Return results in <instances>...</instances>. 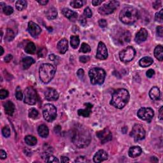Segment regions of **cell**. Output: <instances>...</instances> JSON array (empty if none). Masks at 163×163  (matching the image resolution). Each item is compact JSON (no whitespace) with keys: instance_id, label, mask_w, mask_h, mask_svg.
Wrapping results in <instances>:
<instances>
[{"instance_id":"cell-50","label":"cell","mask_w":163,"mask_h":163,"mask_svg":"<svg viewBox=\"0 0 163 163\" xmlns=\"http://www.w3.org/2000/svg\"><path fill=\"white\" fill-rule=\"evenodd\" d=\"M155 74V72L153 70H152V69H150L148 70L147 71V73H146V75L147 76V77H149V78H152L153 77V76Z\"/></svg>"},{"instance_id":"cell-30","label":"cell","mask_w":163,"mask_h":163,"mask_svg":"<svg viewBox=\"0 0 163 163\" xmlns=\"http://www.w3.org/2000/svg\"><path fill=\"white\" fill-rule=\"evenodd\" d=\"M46 14V17L50 20L54 19L58 16V12H57V10L54 8V7H51V8L48 9L47 12H45Z\"/></svg>"},{"instance_id":"cell-60","label":"cell","mask_w":163,"mask_h":163,"mask_svg":"<svg viewBox=\"0 0 163 163\" xmlns=\"http://www.w3.org/2000/svg\"><path fill=\"white\" fill-rule=\"evenodd\" d=\"M38 3L40 4L41 5H46L48 3V1H46V0H41V1H38Z\"/></svg>"},{"instance_id":"cell-13","label":"cell","mask_w":163,"mask_h":163,"mask_svg":"<svg viewBox=\"0 0 163 163\" xmlns=\"http://www.w3.org/2000/svg\"><path fill=\"white\" fill-rule=\"evenodd\" d=\"M96 135L102 143H105L112 140V132L107 127L104 129L103 130L98 131Z\"/></svg>"},{"instance_id":"cell-9","label":"cell","mask_w":163,"mask_h":163,"mask_svg":"<svg viewBox=\"0 0 163 163\" xmlns=\"http://www.w3.org/2000/svg\"><path fill=\"white\" fill-rule=\"evenodd\" d=\"M119 6V2L117 1H110L107 3L103 5L98 9V12L103 16L109 15L112 14L114 11L118 8Z\"/></svg>"},{"instance_id":"cell-58","label":"cell","mask_w":163,"mask_h":163,"mask_svg":"<svg viewBox=\"0 0 163 163\" xmlns=\"http://www.w3.org/2000/svg\"><path fill=\"white\" fill-rule=\"evenodd\" d=\"M159 119L161 120H162L163 119V107H161L160 109H159Z\"/></svg>"},{"instance_id":"cell-24","label":"cell","mask_w":163,"mask_h":163,"mask_svg":"<svg viewBox=\"0 0 163 163\" xmlns=\"http://www.w3.org/2000/svg\"><path fill=\"white\" fill-rule=\"evenodd\" d=\"M4 107L6 114L10 116H12L14 114L15 111V105L12 101H7L4 104Z\"/></svg>"},{"instance_id":"cell-55","label":"cell","mask_w":163,"mask_h":163,"mask_svg":"<svg viewBox=\"0 0 163 163\" xmlns=\"http://www.w3.org/2000/svg\"><path fill=\"white\" fill-rule=\"evenodd\" d=\"M80 24H82L83 26H85L86 24H87V21H86V19L84 18V17H82L80 19Z\"/></svg>"},{"instance_id":"cell-43","label":"cell","mask_w":163,"mask_h":163,"mask_svg":"<svg viewBox=\"0 0 163 163\" xmlns=\"http://www.w3.org/2000/svg\"><path fill=\"white\" fill-rule=\"evenodd\" d=\"M84 14L85 17L87 18H90L93 16V13L91 10L90 9V8L89 7H87V8L85 9L84 12Z\"/></svg>"},{"instance_id":"cell-25","label":"cell","mask_w":163,"mask_h":163,"mask_svg":"<svg viewBox=\"0 0 163 163\" xmlns=\"http://www.w3.org/2000/svg\"><path fill=\"white\" fill-rule=\"evenodd\" d=\"M38 135L41 137L47 138L49 133L48 128L44 124L40 125L38 128Z\"/></svg>"},{"instance_id":"cell-7","label":"cell","mask_w":163,"mask_h":163,"mask_svg":"<svg viewBox=\"0 0 163 163\" xmlns=\"http://www.w3.org/2000/svg\"><path fill=\"white\" fill-rule=\"evenodd\" d=\"M43 115L45 120L51 122L57 117V109L52 104H46L43 109Z\"/></svg>"},{"instance_id":"cell-35","label":"cell","mask_w":163,"mask_h":163,"mask_svg":"<svg viewBox=\"0 0 163 163\" xmlns=\"http://www.w3.org/2000/svg\"><path fill=\"white\" fill-rule=\"evenodd\" d=\"M15 37V34L12 29L8 28L6 29V35H5V40L8 41H12Z\"/></svg>"},{"instance_id":"cell-19","label":"cell","mask_w":163,"mask_h":163,"mask_svg":"<svg viewBox=\"0 0 163 163\" xmlns=\"http://www.w3.org/2000/svg\"><path fill=\"white\" fill-rule=\"evenodd\" d=\"M62 14L64 17H66L72 22L75 21L78 17L77 13L73 12V11L68 8H64L62 10Z\"/></svg>"},{"instance_id":"cell-32","label":"cell","mask_w":163,"mask_h":163,"mask_svg":"<svg viewBox=\"0 0 163 163\" xmlns=\"http://www.w3.org/2000/svg\"><path fill=\"white\" fill-rule=\"evenodd\" d=\"M25 142L29 146L36 145L37 143V139L35 136L31 135H28L25 137Z\"/></svg>"},{"instance_id":"cell-59","label":"cell","mask_w":163,"mask_h":163,"mask_svg":"<svg viewBox=\"0 0 163 163\" xmlns=\"http://www.w3.org/2000/svg\"><path fill=\"white\" fill-rule=\"evenodd\" d=\"M56 59H58V57L55 56L54 54H51L49 56V59L52 61H56Z\"/></svg>"},{"instance_id":"cell-51","label":"cell","mask_w":163,"mask_h":163,"mask_svg":"<svg viewBox=\"0 0 163 163\" xmlns=\"http://www.w3.org/2000/svg\"><path fill=\"white\" fill-rule=\"evenodd\" d=\"M161 6V1H156L153 3V7L155 9L157 10Z\"/></svg>"},{"instance_id":"cell-57","label":"cell","mask_w":163,"mask_h":163,"mask_svg":"<svg viewBox=\"0 0 163 163\" xmlns=\"http://www.w3.org/2000/svg\"><path fill=\"white\" fill-rule=\"evenodd\" d=\"M61 162H63V163L69 162H70V159H68L67 157L62 156L61 157Z\"/></svg>"},{"instance_id":"cell-36","label":"cell","mask_w":163,"mask_h":163,"mask_svg":"<svg viewBox=\"0 0 163 163\" xmlns=\"http://www.w3.org/2000/svg\"><path fill=\"white\" fill-rule=\"evenodd\" d=\"M70 5L74 9H79L84 5V2L81 0H74L70 2Z\"/></svg>"},{"instance_id":"cell-3","label":"cell","mask_w":163,"mask_h":163,"mask_svg":"<svg viewBox=\"0 0 163 163\" xmlns=\"http://www.w3.org/2000/svg\"><path fill=\"white\" fill-rule=\"evenodd\" d=\"M139 12L138 10L132 6L125 7L121 11L119 19L121 22L125 24H132L138 21Z\"/></svg>"},{"instance_id":"cell-11","label":"cell","mask_w":163,"mask_h":163,"mask_svg":"<svg viewBox=\"0 0 163 163\" xmlns=\"http://www.w3.org/2000/svg\"><path fill=\"white\" fill-rule=\"evenodd\" d=\"M131 136L136 142L142 140L145 137V131L141 124H135L132 129Z\"/></svg>"},{"instance_id":"cell-45","label":"cell","mask_w":163,"mask_h":163,"mask_svg":"<svg viewBox=\"0 0 163 163\" xmlns=\"http://www.w3.org/2000/svg\"><path fill=\"white\" fill-rule=\"evenodd\" d=\"M79 60L82 63H87L90 61V57L86 56H82L80 57Z\"/></svg>"},{"instance_id":"cell-20","label":"cell","mask_w":163,"mask_h":163,"mask_svg":"<svg viewBox=\"0 0 163 163\" xmlns=\"http://www.w3.org/2000/svg\"><path fill=\"white\" fill-rule=\"evenodd\" d=\"M84 105L85 106V108L78 110V114L80 116H82L84 117H89L90 113H91L93 105L89 103H85Z\"/></svg>"},{"instance_id":"cell-10","label":"cell","mask_w":163,"mask_h":163,"mask_svg":"<svg viewBox=\"0 0 163 163\" xmlns=\"http://www.w3.org/2000/svg\"><path fill=\"white\" fill-rule=\"evenodd\" d=\"M38 100L37 94L36 90L31 87H28L24 90V103L34 105L36 103Z\"/></svg>"},{"instance_id":"cell-16","label":"cell","mask_w":163,"mask_h":163,"mask_svg":"<svg viewBox=\"0 0 163 163\" xmlns=\"http://www.w3.org/2000/svg\"><path fill=\"white\" fill-rule=\"evenodd\" d=\"M108 157V154L106 151L103 150H98L97 152L94 155L93 160L94 162L99 163L105 160H107Z\"/></svg>"},{"instance_id":"cell-12","label":"cell","mask_w":163,"mask_h":163,"mask_svg":"<svg viewBox=\"0 0 163 163\" xmlns=\"http://www.w3.org/2000/svg\"><path fill=\"white\" fill-rule=\"evenodd\" d=\"M137 115L140 119L150 122L154 116V112L150 108H142L138 111Z\"/></svg>"},{"instance_id":"cell-46","label":"cell","mask_w":163,"mask_h":163,"mask_svg":"<svg viewBox=\"0 0 163 163\" xmlns=\"http://www.w3.org/2000/svg\"><path fill=\"white\" fill-rule=\"evenodd\" d=\"M76 162H89L87 158L85 157L84 156H80L78 157H77V159L75 160Z\"/></svg>"},{"instance_id":"cell-41","label":"cell","mask_w":163,"mask_h":163,"mask_svg":"<svg viewBox=\"0 0 163 163\" xmlns=\"http://www.w3.org/2000/svg\"><path fill=\"white\" fill-rule=\"evenodd\" d=\"M10 130L9 126H5L2 130V134L5 138H9L10 136Z\"/></svg>"},{"instance_id":"cell-8","label":"cell","mask_w":163,"mask_h":163,"mask_svg":"<svg viewBox=\"0 0 163 163\" xmlns=\"http://www.w3.org/2000/svg\"><path fill=\"white\" fill-rule=\"evenodd\" d=\"M135 55V49L132 47L129 46L120 51L119 54V58L121 61L124 63H129L134 59Z\"/></svg>"},{"instance_id":"cell-53","label":"cell","mask_w":163,"mask_h":163,"mask_svg":"<svg viewBox=\"0 0 163 163\" xmlns=\"http://www.w3.org/2000/svg\"><path fill=\"white\" fill-rule=\"evenodd\" d=\"M6 157H7V155H6V152L3 150H0V157H1V159H5L6 158Z\"/></svg>"},{"instance_id":"cell-42","label":"cell","mask_w":163,"mask_h":163,"mask_svg":"<svg viewBox=\"0 0 163 163\" xmlns=\"http://www.w3.org/2000/svg\"><path fill=\"white\" fill-rule=\"evenodd\" d=\"M9 96V91L6 89H1L0 90V99L4 100Z\"/></svg>"},{"instance_id":"cell-14","label":"cell","mask_w":163,"mask_h":163,"mask_svg":"<svg viewBox=\"0 0 163 163\" xmlns=\"http://www.w3.org/2000/svg\"><path fill=\"white\" fill-rule=\"evenodd\" d=\"M96 58L100 60H105L108 58V51L105 44L100 41L98 44Z\"/></svg>"},{"instance_id":"cell-17","label":"cell","mask_w":163,"mask_h":163,"mask_svg":"<svg viewBox=\"0 0 163 163\" xmlns=\"http://www.w3.org/2000/svg\"><path fill=\"white\" fill-rule=\"evenodd\" d=\"M45 96L48 101H56L59 98V94L56 89L48 88L45 92Z\"/></svg>"},{"instance_id":"cell-49","label":"cell","mask_w":163,"mask_h":163,"mask_svg":"<svg viewBox=\"0 0 163 163\" xmlns=\"http://www.w3.org/2000/svg\"><path fill=\"white\" fill-rule=\"evenodd\" d=\"M16 98L18 100H22L23 98V94H22L21 90H17L16 94Z\"/></svg>"},{"instance_id":"cell-61","label":"cell","mask_w":163,"mask_h":163,"mask_svg":"<svg viewBox=\"0 0 163 163\" xmlns=\"http://www.w3.org/2000/svg\"><path fill=\"white\" fill-rule=\"evenodd\" d=\"M0 48H1V53H0V55L2 56L3 54V53H4V49H3V48L1 46L0 47Z\"/></svg>"},{"instance_id":"cell-52","label":"cell","mask_w":163,"mask_h":163,"mask_svg":"<svg viewBox=\"0 0 163 163\" xmlns=\"http://www.w3.org/2000/svg\"><path fill=\"white\" fill-rule=\"evenodd\" d=\"M77 76L80 78H82L84 76V71L83 69H80L77 71Z\"/></svg>"},{"instance_id":"cell-2","label":"cell","mask_w":163,"mask_h":163,"mask_svg":"<svg viewBox=\"0 0 163 163\" xmlns=\"http://www.w3.org/2000/svg\"><path fill=\"white\" fill-rule=\"evenodd\" d=\"M130 98V95L127 90L118 89L112 94L110 104L116 108L122 109L127 104Z\"/></svg>"},{"instance_id":"cell-1","label":"cell","mask_w":163,"mask_h":163,"mask_svg":"<svg viewBox=\"0 0 163 163\" xmlns=\"http://www.w3.org/2000/svg\"><path fill=\"white\" fill-rule=\"evenodd\" d=\"M71 141L78 148L88 147L91 141V135L89 130L83 125L77 124L72 130Z\"/></svg>"},{"instance_id":"cell-47","label":"cell","mask_w":163,"mask_h":163,"mask_svg":"<svg viewBox=\"0 0 163 163\" xmlns=\"http://www.w3.org/2000/svg\"><path fill=\"white\" fill-rule=\"evenodd\" d=\"M98 23H99L100 26L102 28H106L107 26V22L105 19H100L99 22H98Z\"/></svg>"},{"instance_id":"cell-40","label":"cell","mask_w":163,"mask_h":163,"mask_svg":"<svg viewBox=\"0 0 163 163\" xmlns=\"http://www.w3.org/2000/svg\"><path fill=\"white\" fill-rule=\"evenodd\" d=\"M162 13H163V9H161L159 12L155 14V19L157 22H160V23H162Z\"/></svg>"},{"instance_id":"cell-21","label":"cell","mask_w":163,"mask_h":163,"mask_svg":"<svg viewBox=\"0 0 163 163\" xmlns=\"http://www.w3.org/2000/svg\"><path fill=\"white\" fill-rule=\"evenodd\" d=\"M57 48L60 54H65L68 49V41L66 38H63L61 40L57 45Z\"/></svg>"},{"instance_id":"cell-48","label":"cell","mask_w":163,"mask_h":163,"mask_svg":"<svg viewBox=\"0 0 163 163\" xmlns=\"http://www.w3.org/2000/svg\"><path fill=\"white\" fill-rule=\"evenodd\" d=\"M157 35L159 37H162L163 36V27L162 26H158L157 28Z\"/></svg>"},{"instance_id":"cell-39","label":"cell","mask_w":163,"mask_h":163,"mask_svg":"<svg viewBox=\"0 0 163 163\" xmlns=\"http://www.w3.org/2000/svg\"><path fill=\"white\" fill-rule=\"evenodd\" d=\"M3 12L6 16H10L14 12V9L10 6H5L3 9Z\"/></svg>"},{"instance_id":"cell-15","label":"cell","mask_w":163,"mask_h":163,"mask_svg":"<svg viewBox=\"0 0 163 163\" xmlns=\"http://www.w3.org/2000/svg\"><path fill=\"white\" fill-rule=\"evenodd\" d=\"M28 30L29 33L33 37H36L38 35H40L41 31L40 26L32 21L29 22Z\"/></svg>"},{"instance_id":"cell-31","label":"cell","mask_w":163,"mask_h":163,"mask_svg":"<svg viewBox=\"0 0 163 163\" xmlns=\"http://www.w3.org/2000/svg\"><path fill=\"white\" fill-rule=\"evenodd\" d=\"M36 48L33 42L28 43L25 47V52L29 54H34L36 52Z\"/></svg>"},{"instance_id":"cell-28","label":"cell","mask_w":163,"mask_h":163,"mask_svg":"<svg viewBox=\"0 0 163 163\" xmlns=\"http://www.w3.org/2000/svg\"><path fill=\"white\" fill-rule=\"evenodd\" d=\"M154 56L155 58L159 61H162L163 59V48L161 45H157L154 50Z\"/></svg>"},{"instance_id":"cell-6","label":"cell","mask_w":163,"mask_h":163,"mask_svg":"<svg viewBox=\"0 0 163 163\" xmlns=\"http://www.w3.org/2000/svg\"><path fill=\"white\" fill-rule=\"evenodd\" d=\"M89 76L93 85H101L105 80L106 72L102 68H93L89 70Z\"/></svg>"},{"instance_id":"cell-44","label":"cell","mask_w":163,"mask_h":163,"mask_svg":"<svg viewBox=\"0 0 163 163\" xmlns=\"http://www.w3.org/2000/svg\"><path fill=\"white\" fill-rule=\"evenodd\" d=\"M47 50L45 48H43L40 49V50L38 52V56L40 58H43L45 57V56L47 54Z\"/></svg>"},{"instance_id":"cell-33","label":"cell","mask_w":163,"mask_h":163,"mask_svg":"<svg viewBox=\"0 0 163 163\" xmlns=\"http://www.w3.org/2000/svg\"><path fill=\"white\" fill-rule=\"evenodd\" d=\"M28 5V3L26 1H24V0H19L16 3V9L19 10V11H22L24 9H26Z\"/></svg>"},{"instance_id":"cell-26","label":"cell","mask_w":163,"mask_h":163,"mask_svg":"<svg viewBox=\"0 0 163 163\" xmlns=\"http://www.w3.org/2000/svg\"><path fill=\"white\" fill-rule=\"evenodd\" d=\"M154 61L153 59L150 58V57H144L142 59L140 60L139 64L140 66L143 68H147L148 66H150L153 63Z\"/></svg>"},{"instance_id":"cell-23","label":"cell","mask_w":163,"mask_h":163,"mask_svg":"<svg viewBox=\"0 0 163 163\" xmlns=\"http://www.w3.org/2000/svg\"><path fill=\"white\" fill-rule=\"evenodd\" d=\"M149 96L150 99L154 101L159 100V98H160L161 96V92L157 87H153V88L150 89L149 92Z\"/></svg>"},{"instance_id":"cell-54","label":"cell","mask_w":163,"mask_h":163,"mask_svg":"<svg viewBox=\"0 0 163 163\" xmlns=\"http://www.w3.org/2000/svg\"><path fill=\"white\" fill-rule=\"evenodd\" d=\"M12 58H13L12 55L8 54L6 56H5V61L6 63H9V62H10V61H12Z\"/></svg>"},{"instance_id":"cell-4","label":"cell","mask_w":163,"mask_h":163,"mask_svg":"<svg viewBox=\"0 0 163 163\" xmlns=\"http://www.w3.org/2000/svg\"><path fill=\"white\" fill-rule=\"evenodd\" d=\"M56 71V67L51 64H41L39 69L40 80L44 84H48L54 78Z\"/></svg>"},{"instance_id":"cell-18","label":"cell","mask_w":163,"mask_h":163,"mask_svg":"<svg viewBox=\"0 0 163 163\" xmlns=\"http://www.w3.org/2000/svg\"><path fill=\"white\" fill-rule=\"evenodd\" d=\"M148 37V32L145 28H142L136 33L135 36V41L137 43H142L145 41Z\"/></svg>"},{"instance_id":"cell-22","label":"cell","mask_w":163,"mask_h":163,"mask_svg":"<svg viewBox=\"0 0 163 163\" xmlns=\"http://www.w3.org/2000/svg\"><path fill=\"white\" fill-rule=\"evenodd\" d=\"M142 153V150L141 148L138 146L131 147L128 152V154L130 157L135 158L140 156Z\"/></svg>"},{"instance_id":"cell-27","label":"cell","mask_w":163,"mask_h":163,"mask_svg":"<svg viewBox=\"0 0 163 163\" xmlns=\"http://www.w3.org/2000/svg\"><path fill=\"white\" fill-rule=\"evenodd\" d=\"M35 63V60L31 58V57H26V58H24L22 61V67H23L24 70H27Z\"/></svg>"},{"instance_id":"cell-29","label":"cell","mask_w":163,"mask_h":163,"mask_svg":"<svg viewBox=\"0 0 163 163\" xmlns=\"http://www.w3.org/2000/svg\"><path fill=\"white\" fill-rule=\"evenodd\" d=\"M41 157H42V158L45 159V161L47 162H59L58 158L54 156V155H51L48 152H44L42 155H41Z\"/></svg>"},{"instance_id":"cell-38","label":"cell","mask_w":163,"mask_h":163,"mask_svg":"<svg viewBox=\"0 0 163 163\" xmlns=\"http://www.w3.org/2000/svg\"><path fill=\"white\" fill-rule=\"evenodd\" d=\"M39 115V113L35 108H31V110H29V117L30 118L36 119L38 118V117Z\"/></svg>"},{"instance_id":"cell-37","label":"cell","mask_w":163,"mask_h":163,"mask_svg":"<svg viewBox=\"0 0 163 163\" xmlns=\"http://www.w3.org/2000/svg\"><path fill=\"white\" fill-rule=\"evenodd\" d=\"M90 51H91V48H90V47L88 44H87L85 43H83L82 44V46L80 48V52H83V53H88L90 52Z\"/></svg>"},{"instance_id":"cell-56","label":"cell","mask_w":163,"mask_h":163,"mask_svg":"<svg viewBox=\"0 0 163 163\" xmlns=\"http://www.w3.org/2000/svg\"><path fill=\"white\" fill-rule=\"evenodd\" d=\"M102 2H103L102 0H93L92 1V3L94 6H98L100 5L101 3H102Z\"/></svg>"},{"instance_id":"cell-34","label":"cell","mask_w":163,"mask_h":163,"mask_svg":"<svg viewBox=\"0 0 163 163\" xmlns=\"http://www.w3.org/2000/svg\"><path fill=\"white\" fill-rule=\"evenodd\" d=\"M70 43L73 48H77L80 44V39L78 36H71L70 38Z\"/></svg>"},{"instance_id":"cell-5","label":"cell","mask_w":163,"mask_h":163,"mask_svg":"<svg viewBox=\"0 0 163 163\" xmlns=\"http://www.w3.org/2000/svg\"><path fill=\"white\" fill-rule=\"evenodd\" d=\"M113 38L115 42L119 45H125L131 41V35L128 30L122 28H117L113 33Z\"/></svg>"}]
</instances>
